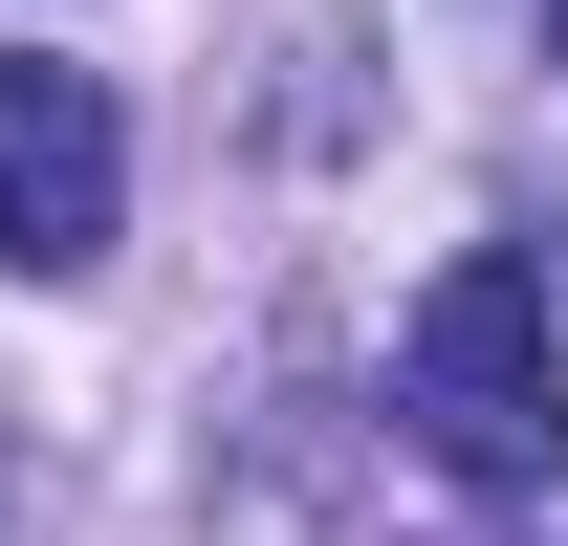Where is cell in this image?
<instances>
[{
  "label": "cell",
  "instance_id": "1",
  "mask_svg": "<svg viewBox=\"0 0 568 546\" xmlns=\"http://www.w3.org/2000/svg\"><path fill=\"white\" fill-rule=\"evenodd\" d=\"M394 415H416L481 503L568 481V350H547V263H525V241H459V263H437L416 350H394Z\"/></svg>",
  "mask_w": 568,
  "mask_h": 546
},
{
  "label": "cell",
  "instance_id": "3",
  "mask_svg": "<svg viewBox=\"0 0 568 546\" xmlns=\"http://www.w3.org/2000/svg\"><path fill=\"white\" fill-rule=\"evenodd\" d=\"M547 44H568V0H547Z\"/></svg>",
  "mask_w": 568,
  "mask_h": 546
},
{
  "label": "cell",
  "instance_id": "2",
  "mask_svg": "<svg viewBox=\"0 0 568 546\" xmlns=\"http://www.w3.org/2000/svg\"><path fill=\"white\" fill-rule=\"evenodd\" d=\"M110 219H132V132H110V88L22 44V67H0V284H88Z\"/></svg>",
  "mask_w": 568,
  "mask_h": 546
}]
</instances>
